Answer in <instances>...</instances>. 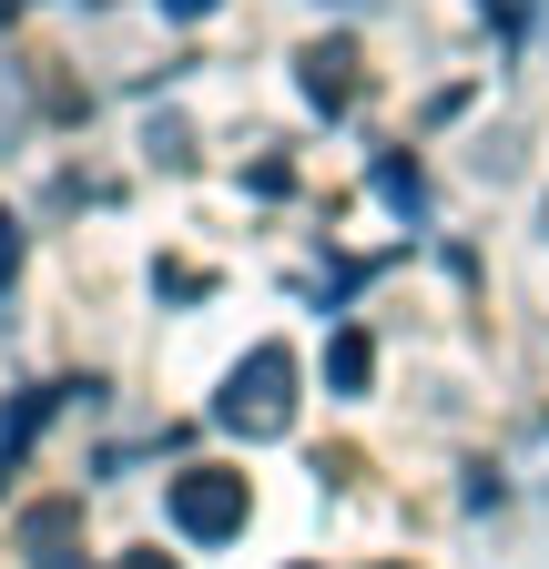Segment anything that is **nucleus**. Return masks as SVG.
Segmentation results:
<instances>
[{
	"instance_id": "6",
	"label": "nucleus",
	"mask_w": 549,
	"mask_h": 569,
	"mask_svg": "<svg viewBox=\"0 0 549 569\" xmlns=\"http://www.w3.org/2000/svg\"><path fill=\"white\" fill-rule=\"evenodd\" d=\"M377 193H387L397 213H418V203H428V183H418V163H407V153H377Z\"/></svg>"
},
{
	"instance_id": "4",
	"label": "nucleus",
	"mask_w": 549,
	"mask_h": 569,
	"mask_svg": "<svg viewBox=\"0 0 549 569\" xmlns=\"http://www.w3.org/2000/svg\"><path fill=\"white\" fill-rule=\"evenodd\" d=\"M367 377H377L367 326H336V336H326V387H336V397H367Z\"/></svg>"
},
{
	"instance_id": "5",
	"label": "nucleus",
	"mask_w": 549,
	"mask_h": 569,
	"mask_svg": "<svg viewBox=\"0 0 549 569\" xmlns=\"http://www.w3.org/2000/svg\"><path fill=\"white\" fill-rule=\"evenodd\" d=\"M72 529H82L72 498H61V509H31V519H21V549H31V559H61V549H72Z\"/></svg>"
},
{
	"instance_id": "2",
	"label": "nucleus",
	"mask_w": 549,
	"mask_h": 569,
	"mask_svg": "<svg viewBox=\"0 0 549 569\" xmlns=\"http://www.w3.org/2000/svg\"><path fill=\"white\" fill-rule=\"evenodd\" d=\"M163 509H173V529L183 539H244V519H254V488L234 478V468H173L163 478Z\"/></svg>"
},
{
	"instance_id": "10",
	"label": "nucleus",
	"mask_w": 549,
	"mask_h": 569,
	"mask_svg": "<svg viewBox=\"0 0 549 569\" xmlns=\"http://www.w3.org/2000/svg\"><path fill=\"white\" fill-rule=\"evenodd\" d=\"M539 234H549V203H539Z\"/></svg>"
},
{
	"instance_id": "9",
	"label": "nucleus",
	"mask_w": 549,
	"mask_h": 569,
	"mask_svg": "<svg viewBox=\"0 0 549 569\" xmlns=\"http://www.w3.org/2000/svg\"><path fill=\"white\" fill-rule=\"evenodd\" d=\"M163 11H173V21H203V11H214V0H163Z\"/></svg>"
},
{
	"instance_id": "1",
	"label": "nucleus",
	"mask_w": 549,
	"mask_h": 569,
	"mask_svg": "<svg viewBox=\"0 0 549 569\" xmlns=\"http://www.w3.org/2000/svg\"><path fill=\"white\" fill-rule=\"evenodd\" d=\"M214 427H234V438H286L296 427V346H254L224 377V397H214Z\"/></svg>"
},
{
	"instance_id": "7",
	"label": "nucleus",
	"mask_w": 549,
	"mask_h": 569,
	"mask_svg": "<svg viewBox=\"0 0 549 569\" xmlns=\"http://www.w3.org/2000/svg\"><path fill=\"white\" fill-rule=\"evenodd\" d=\"M21 274V224H0V284Z\"/></svg>"
},
{
	"instance_id": "8",
	"label": "nucleus",
	"mask_w": 549,
	"mask_h": 569,
	"mask_svg": "<svg viewBox=\"0 0 549 569\" xmlns=\"http://www.w3.org/2000/svg\"><path fill=\"white\" fill-rule=\"evenodd\" d=\"M112 569H173V559H163V549H132V559H112Z\"/></svg>"
},
{
	"instance_id": "11",
	"label": "nucleus",
	"mask_w": 549,
	"mask_h": 569,
	"mask_svg": "<svg viewBox=\"0 0 549 569\" xmlns=\"http://www.w3.org/2000/svg\"><path fill=\"white\" fill-rule=\"evenodd\" d=\"M387 569H397V559H387Z\"/></svg>"
},
{
	"instance_id": "3",
	"label": "nucleus",
	"mask_w": 549,
	"mask_h": 569,
	"mask_svg": "<svg viewBox=\"0 0 549 569\" xmlns=\"http://www.w3.org/2000/svg\"><path fill=\"white\" fill-rule=\"evenodd\" d=\"M296 82H306V102L336 122V112H357V92H367V51H357L347 31H326V41L296 51Z\"/></svg>"
}]
</instances>
